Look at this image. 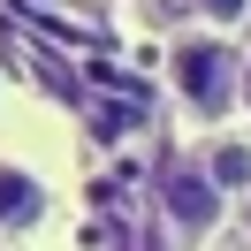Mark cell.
I'll return each mask as SVG.
<instances>
[{"instance_id":"cell-1","label":"cell","mask_w":251,"mask_h":251,"mask_svg":"<svg viewBox=\"0 0 251 251\" xmlns=\"http://www.w3.org/2000/svg\"><path fill=\"white\" fill-rule=\"evenodd\" d=\"M168 84L198 122H221V114L244 107V53L221 31H183L168 46Z\"/></svg>"},{"instance_id":"cell-2","label":"cell","mask_w":251,"mask_h":251,"mask_svg":"<svg viewBox=\"0 0 251 251\" xmlns=\"http://www.w3.org/2000/svg\"><path fill=\"white\" fill-rule=\"evenodd\" d=\"M160 205H168V228L183 236V244H198V236L221 228V205H228V190L213 183V175L198 168V160H175L168 183H160Z\"/></svg>"},{"instance_id":"cell-3","label":"cell","mask_w":251,"mask_h":251,"mask_svg":"<svg viewBox=\"0 0 251 251\" xmlns=\"http://www.w3.org/2000/svg\"><path fill=\"white\" fill-rule=\"evenodd\" d=\"M46 221V183H38L31 168H16V160H0V228L23 236Z\"/></svg>"},{"instance_id":"cell-4","label":"cell","mask_w":251,"mask_h":251,"mask_svg":"<svg viewBox=\"0 0 251 251\" xmlns=\"http://www.w3.org/2000/svg\"><path fill=\"white\" fill-rule=\"evenodd\" d=\"M198 168L213 175L221 190H244V198H251V137H213L198 152Z\"/></svg>"},{"instance_id":"cell-5","label":"cell","mask_w":251,"mask_h":251,"mask_svg":"<svg viewBox=\"0 0 251 251\" xmlns=\"http://www.w3.org/2000/svg\"><path fill=\"white\" fill-rule=\"evenodd\" d=\"M190 8L213 16V31H221V23H236V16H251V0H190Z\"/></svg>"},{"instance_id":"cell-6","label":"cell","mask_w":251,"mask_h":251,"mask_svg":"<svg viewBox=\"0 0 251 251\" xmlns=\"http://www.w3.org/2000/svg\"><path fill=\"white\" fill-rule=\"evenodd\" d=\"M244 114H251V61H244Z\"/></svg>"},{"instance_id":"cell-7","label":"cell","mask_w":251,"mask_h":251,"mask_svg":"<svg viewBox=\"0 0 251 251\" xmlns=\"http://www.w3.org/2000/svg\"><path fill=\"white\" fill-rule=\"evenodd\" d=\"M244 221H251V198H244Z\"/></svg>"}]
</instances>
